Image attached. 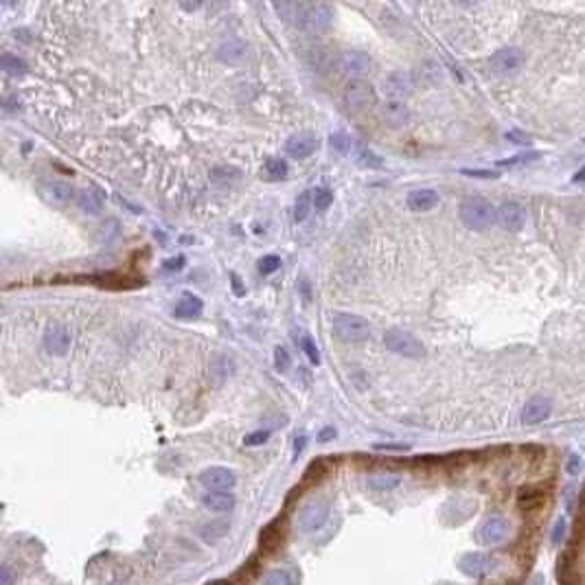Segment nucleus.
I'll return each instance as SVG.
<instances>
[{"instance_id":"1","label":"nucleus","mask_w":585,"mask_h":585,"mask_svg":"<svg viewBox=\"0 0 585 585\" xmlns=\"http://www.w3.org/2000/svg\"><path fill=\"white\" fill-rule=\"evenodd\" d=\"M274 9L285 22L307 33H322L333 22V9L325 3H276Z\"/></svg>"},{"instance_id":"2","label":"nucleus","mask_w":585,"mask_h":585,"mask_svg":"<svg viewBox=\"0 0 585 585\" xmlns=\"http://www.w3.org/2000/svg\"><path fill=\"white\" fill-rule=\"evenodd\" d=\"M495 211L497 209L489 200L478 198V195L463 200L458 206L460 221L471 231H489L495 224Z\"/></svg>"},{"instance_id":"3","label":"nucleus","mask_w":585,"mask_h":585,"mask_svg":"<svg viewBox=\"0 0 585 585\" xmlns=\"http://www.w3.org/2000/svg\"><path fill=\"white\" fill-rule=\"evenodd\" d=\"M331 331L340 342H362L371 338V325L357 314L338 312L331 318Z\"/></svg>"},{"instance_id":"4","label":"nucleus","mask_w":585,"mask_h":585,"mask_svg":"<svg viewBox=\"0 0 585 585\" xmlns=\"http://www.w3.org/2000/svg\"><path fill=\"white\" fill-rule=\"evenodd\" d=\"M384 347L401 357H410V359H419L426 355V347L419 338H414L412 333L401 331V329H388L384 333Z\"/></svg>"},{"instance_id":"5","label":"nucleus","mask_w":585,"mask_h":585,"mask_svg":"<svg viewBox=\"0 0 585 585\" xmlns=\"http://www.w3.org/2000/svg\"><path fill=\"white\" fill-rule=\"evenodd\" d=\"M342 101H344V105L349 110H353V112H359V110L371 107L377 101V95H375V88L371 86L369 81H364V79H351L347 86H344Z\"/></svg>"},{"instance_id":"6","label":"nucleus","mask_w":585,"mask_h":585,"mask_svg":"<svg viewBox=\"0 0 585 585\" xmlns=\"http://www.w3.org/2000/svg\"><path fill=\"white\" fill-rule=\"evenodd\" d=\"M526 62V55L522 48L517 46H505L495 51L491 58H489V66L493 73L497 75H511V73H517Z\"/></svg>"},{"instance_id":"7","label":"nucleus","mask_w":585,"mask_h":585,"mask_svg":"<svg viewBox=\"0 0 585 585\" xmlns=\"http://www.w3.org/2000/svg\"><path fill=\"white\" fill-rule=\"evenodd\" d=\"M495 221L505 231H511V233H517L524 228L526 224V209L520 204V202H513V200H507L497 206L495 211Z\"/></svg>"},{"instance_id":"8","label":"nucleus","mask_w":585,"mask_h":585,"mask_svg":"<svg viewBox=\"0 0 585 585\" xmlns=\"http://www.w3.org/2000/svg\"><path fill=\"white\" fill-rule=\"evenodd\" d=\"M200 483L209 491H231L237 485V476L228 467H209L200 473Z\"/></svg>"},{"instance_id":"9","label":"nucleus","mask_w":585,"mask_h":585,"mask_svg":"<svg viewBox=\"0 0 585 585\" xmlns=\"http://www.w3.org/2000/svg\"><path fill=\"white\" fill-rule=\"evenodd\" d=\"M381 86H384V93H386L390 99L404 101L408 95H412V90H414V81H412V77H410L408 73L397 70V73H390L388 77H384Z\"/></svg>"},{"instance_id":"10","label":"nucleus","mask_w":585,"mask_h":585,"mask_svg":"<svg viewBox=\"0 0 585 585\" xmlns=\"http://www.w3.org/2000/svg\"><path fill=\"white\" fill-rule=\"evenodd\" d=\"M70 331L62 325H51L46 331H44V349L51 353V355H66L68 349H70Z\"/></svg>"},{"instance_id":"11","label":"nucleus","mask_w":585,"mask_h":585,"mask_svg":"<svg viewBox=\"0 0 585 585\" xmlns=\"http://www.w3.org/2000/svg\"><path fill=\"white\" fill-rule=\"evenodd\" d=\"M340 68L351 75V77H362V75H367L371 73L373 68V58L369 53L364 51H344L342 53V58H340Z\"/></svg>"},{"instance_id":"12","label":"nucleus","mask_w":585,"mask_h":585,"mask_svg":"<svg viewBox=\"0 0 585 585\" xmlns=\"http://www.w3.org/2000/svg\"><path fill=\"white\" fill-rule=\"evenodd\" d=\"M379 119L390 127H404L410 121V107L404 101L388 99L379 105Z\"/></svg>"},{"instance_id":"13","label":"nucleus","mask_w":585,"mask_h":585,"mask_svg":"<svg viewBox=\"0 0 585 585\" xmlns=\"http://www.w3.org/2000/svg\"><path fill=\"white\" fill-rule=\"evenodd\" d=\"M507 537H509V522L505 517L493 515L480 526V542L487 546L502 544Z\"/></svg>"},{"instance_id":"14","label":"nucleus","mask_w":585,"mask_h":585,"mask_svg":"<svg viewBox=\"0 0 585 585\" xmlns=\"http://www.w3.org/2000/svg\"><path fill=\"white\" fill-rule=\"evenodd\" d=\"M316 147H318V141H316V136L310 134V132L294 134L292 138H288V143H285V152L292 158H310L316 152Z\"/></svg>"},{"instance_id":"15","label":"nucleus","mask_w":585,"mask_h":585,"mask_svg":"<svg viewBox=\"0 0 585 585\" xmlns=\"http://www.w3.org/2000/svg\"><path fill=\"white\" fill-rule=\"evenodd\" d=\"M550 412H552L550 401H548L546 397L537 395V397H533L531 401H528V404L524 406V410H522V421H524L526 426H537V423H542V421L548 419Z\"/></svg>"},{"instance_id":"16","label":"nucleus","mask_w":585,"mask_h":585,"mask_svg":"<svg viewBox=\"0 0 585 585\" xmlns=\"http://www.w3.org/2000/svg\"><path fill=\"white\" fill-rule=\"evenodd\" d=\"M491 568H493V562L483 552H469L460 559V570L467 576H473V579H480V576L489 574Z\"/></svg>"},{"instance_id":"17","label":"nucleus","mask_w":585,"mask_h":585,"mask_svg":"<svg viewBox=\"0 0 585 585\" xmlns=\"http://www.w3.org/2000/svg\"><path fill=\"white\" fill-rule=\"evenodd\" d=\"M204 312V302L198 294H191V292H184L178 302L174 305V316L176 318H182V320H191V318H198L200 314Z\"/></svg>"},{"instance_id":"18","label":"nucleus","mask_w":585,"mask_h":585,"mask_svg":"<svg viewBox=\"0 0 585 585\" xmlns=\"http://www.w3.org/2000/svg\"><path fill=\"white\" fill-rule=\"evenodd\" d=\"M248 55V44L239 38H228L217 46V60L224 64H239Z\"/></svg>"},{"instance_id":"19","label":"nucleus","mask_w":585,"mask_h":585,"mask_svg":"<svg viewBox=\"0 0 585 585\" xmlns=\"http://www.w3.org/2000/svg\"><path fill=\"white\" fill-rule=\"evenodd\" d=\"M438 193L434 189H414L408 193V209L414 211V213H426V211H432L436 204H438Z\"/></svg>"},{"instance_id":"20","label":"nucleus","mask_w":585,"mask_h":585,"mask_svg":"<svg viewBox=\"0 0 585 585\" xmlns=\"http://www.w3.org/2000/svg\"><path fill=\"white\" fill-rule=\"evenodd\" d=\"M235 495L231 491H209L202 495V505L215 513H228L235 509Z\"/></svg>"},{"instance_id":"21","label":"nucleus","mask_w":585,"mask_h":585,"mask_svg":"<svg viewBox=\"0 0 585 585\" xmlns=\"http://www.w3.org/2000/svg\"><path fill=\"white\" fill-rule=\"evenodd\" d=\"M77 206L86 215H99L103 209V193L97 189H83L77 195Z\"/></svg>"},{"instance_id":"22","label":"nucleus","mask_w":585,"mask_h":585,"mask_svg":"<svg viewBox=\"0 0 585 585\" xmlns=\"http://www.w3.org/2000/svg\"><path fill=\"white\" fill-rule=\"evenodd\" d=\"M327 517H329L327 502H312L302 513V526L307 528V531H316V528H320L325 524Z\"/></svg>"},{"instance_id":"23","label":"nucleus","mask_w":585,"mask_h":585,"mask_svg":"<svg viewBox=\"0 0 585 585\" xmlns=\"http://www.w3.org/2000/svg\"><path fill=\"white\" fill-rule=\"evenodd\" d=\"M42 191H44V195L53 204H66V202H70L73 200V193H75L73 186L66 184V182H48V184L42 186Z\"/></svg>"},{"instance_id":"24","label":"nucleus","mask_w":585,"mask_h":585,"mask_svg":"<svg viewBox=\"0 0 585 585\" xmlns=\"http://www.w3.org/2000/svg\"><path fill=\"white\" fill-rule=\"evenodd\" d=\"M0 66H3V70H5L7 75H14V77L24 75L26 70H29L26 62H24L22 58H18V55H14V53H5L3 58H0Z\"/></svg>"},{"instance_id":"25","label":"nucleus","mask_w":585,"mask_h":585,"mask_svg":"<svg viewBox=\"0 0 585 585\" xmlns=\"http://www.w3.org/2000/svg\"><path fill=\"white\" fill-rule=\"evenodd\" d=\"M312 209H314L312 191L300 193V195H298V200H296V204H294V219H296V221H305V219L310 217Z\"/></svg>"},{"instance_id":"26","label":"nucleus","mask_w":585,"mask_h":585,"mask_svg":"<svg viewBox=\"0 0 585 585\" xmlns=\"http://www.w3.org/2000/svg\"><path fill=\"white\" fill-rule=\"evenodd\" d=\"M290 172V164L285 158H268L265 160V174L274 180H283Z\"/></svg>"},{"instance_id":"27","label":"nucleus","mask_w":585,"mask_h":585,"mask_svg":"<svg viewBox=\"0 0 585 585\" xmlns=\"http://www.w3.org/2000/svg\"><path fill=\"white\" fill-rule=\"evenodd\" d=\"M399 485L397 476H388V473H379V476H371L369 478V487L375 491H393Z\"/></svg>"},{"instance_id":"28","label":"nucleus","mask_w":585,"mask_h":585,"mask_svg":"<svg viewBox=\"0 0 585 585\" xmlns=\"http://www.w3.org/2000/svg\"><path fill=\"white\" fill-rule=\"evenodd\" d=\"M312 200H314L316 211H327L333 202V193L327 186H318V189L312 191Z\"/></svg>"},{"instance_id":"29","label":"nucleus","mask_w":585,"mask_h":585,"mask_svg":"<svg viewBox=\"0 0 585 585\" xmlns=\"http://www.w3.org/2000/svg\"><path fill=\"white\" fill-rule=\"evenodd\" d=\"M357 162H359L362 167H369V169H379V167L384 164V160H381L375 152H371V149H367V147H359V149H357Z\"/></svg>"},{"instance_id":"30","label":"nucleus","mask_w":585,"mask_h":585,"mask_svg":"<svg viewBox=\"0 0 585 585\" xmlns=\"http://www.w3.org/2000/svg\"><path fill=\"white\" fill-rule=\"evenodd\" d=\"M292 367V357H290V351L285 347H276L274 349V369L278 373H288Z\"/></svg>"},{"instance_id":"31","label":"nucleus","mask_w":585,"mask_h":585,"mask_svg":"<svg viewBox=\"0 0 585 585\" xmlns=\"http://www.w3.org/2000/svg\"><path fill=\"white\" fill-rule=\"evenodd\" d=\"M211 178L215 182H231L239 178V169H235V167H215L211 172Z\"/></svg>"},{"instance_id":"32","label":"nucleus","mask_w":585,"mask_h":585,"mask_svg":"<svg viewBox=\"0 0 585 585\" xmlns=\"http://www.w3.org/2000/svg\"><path fill=\"white\" fill-rule=\"evenodd\" d=\"M276 270H281V257H276V255H265L259 259V272L261 274H274Z\"/></svg>"},{"instance_id":"33","label":"nucleus","mask_w":585,"mask_h":585,"mask_svg":"<svg viewBox=\"0 0 585 585\" xmlns=\"http://www.w3.org/2000/svg\"><path fill=\"white\" fill-rule=\"evenodd\" d=\"M542 154L539 152H533V154H517L509 160H502V162H497L500 167H517V164H526V162H531V160H537Z\"/></svg>"},{"instance_id":"34","label":"nucleus","mask_w":585,"mask_h":585,"mask_svg":"<svg viewBox=\"0 0 585 585\" xmlns=\"http://www.w3.org/2000/svg\"><path fill=\"white\" fill-rule=\"evenodd\" d=\"M302 351H305V355L310 357L312 364H320V353H318V347H316V342H314L310 336H305V338H302Z\"/></svg>"},{"instance_id":"35","label":"nucleus","mask_w":585,"mask_h":585,"mask_svg":"<svg viewBox=\"0 0 585 585\" xmlns=\"http://www.w3.org/2000/svg\"><path fill=\"white\" fill-rule=\"evenodd\" d=\"M270 430H257V432H253V434H248L246 438H243V445H248V448H257V445H263L268 438H270Z\"/></svg>"},{"instance_id":"36","label":"nucleus","mask_w":585,"mask_h":585,"mask_svg":"<svg viewBox=\"0 0 585 585\" xmlns=\"http://www.w3.org/2000/svg\"><path fill=\"white\" fill-rule=\"evenodd\" d=\"M507 138H509L511 143H517V145H528V143H531V136L524 134V132H520V130L507 132Z\"/></svg>"},{"instance_id":"37","label":"nucleus","mask_w":585,"mask_h":585,"mask_svg":"<svg viewBox=\"0 0 585 585\" xmlns=\"http://www.w3.org/2000/svg\"><path fill=\"white\" fill-rule=\"evenodd\" d=\"M184 261H186V259H184L182 255H178V257H174V259H167L162 268H164L167 272H180V270L184 268Z\"/></svg>"},{"instance_id":"38","label":"nucleus","mask_w":585,"mask_h":585,"mask_svg":"<svg viewBox=\"0 0 585 585\" xmlns=\"http://www.w3.org/2000/svg\"><path fill=\"white\" fill-rule=\"evenodd\" d=\"M465 176L469 178H485V180H491V178H497L495 172H489V169H463Z\"/></svg>"},{"instance_id":"39","label":"nucleus","mask_w":585,"mask_h":585,"mask_svg":"<svg viewBox=\"0 0 585 585\" xmlns=\"http://www.w3.org/2000/svg\"><path fill=\"white\" fill-rule=\"evenodd\" d=\"M331 147H338L340 152H347L351 147V141L344 134H336V136H331Z\"/></svg>"},{"instance_id":"40","label":"nucleus","mask_w":585,"mask_h":585,"mask_svg":"<svg viewBox=\"0 0 585 585\" xmlns=\"http://www.w3.org/2000/svg\"><path fill=\"white\" fill-rule=\"evenodd\" d=\"M564 528H566V520H559V522L554 524V531H552V544H562Z\"/></svg>"},{"instance_id":"41","label":"nucleus","mask_w":585,"mask_h":585,"mask_svg":"<svg viewBox=\"0 0 585 585\" xmlns=\"http://www.w3.org/2000/svg\"><path fill=\"white\" fill-rule=\"evenodd\" d=\"M375 450H386V452H404L408 450V445H390V443H377Z\"/></svg>"},{"instance_id":"42","label":"nucleus","mask_w":585,"mask_h":585,"mask_svg":"<svg viewBox=\"0 0 585 585\" xmlns=\"http://www.w3.org/2000/svg\"><path fill=\"white\" fill-rule=\"evenodd\" d=\"M333 436H336V430L333 428H325L320 434H318V438H320V443H327V441H331Z\"/></svg>"},{"instance_id":"43","label":"nucleus","mask_w":585,"mask_h":585,"mask_svg":"<svg viewBox=\"0 0 585 585\" xmlns=\"http://www.w3.org/2000/svg\"><path fill=\"white\" fill-rule=\"evenodd\" d=\"M305 441H307L305 436H298V438H296V443H294V456H298V454L302 452V448H305Z\"/></svg>"},{"instance_id":"44","label":"nucleus","mask_w":585,"mask_h":585,"mask_svg":"<svg viewBox=\"0 0 585 585\" xmlns=\"http://www.w3.org/2000/svg\"><path fill=\"white\" fill-rule=\"evenodd\" d=\"M3 585H11V572H9L7 566L3 568Z\"/></svg>"},{"instance_id":"45","label":"nucleus","mask_w":585,"mask_h":585,"mask_svg":"<svg viewBox=\"0 0 585 585\" xmlns=\"http://www.w3.org/2000/svg\"><path fill=\"white\" fill-rule=\"evenodd\" d=\"M574 182H585V167H581V169L574 174Z\"/></svg>"},{"instance_id":"46","label":"nucleus","mask_w":585,"mask_h":585,"mask_svg":"<svg viewBox=\"0 0 585 585\" xmlns=\"http://www.w3.org/2000/svg\"><path fill=\"white\" fill-rule=\"evenodd\" d=\"M231 278H233V285H235V290H237V294H243V290L239 288V276H237V274L233 272V274H231Z\"/></svg>"},{"instance_id":"47","label":"nucleus","mask_w":585,"mask_h":585,"mask_svg":"<svg viewBox=\"0 0 585 585\" xmlns=\"http://www.w3.org/2000/svg\"><path fill=\"white\" fill-rule=\"evenodd\" d=\"M180 7H184V9H189V11H193V9H200L202 5H200V3H193V5H186V3H182Z\"/></svg>"}]
</instances>
